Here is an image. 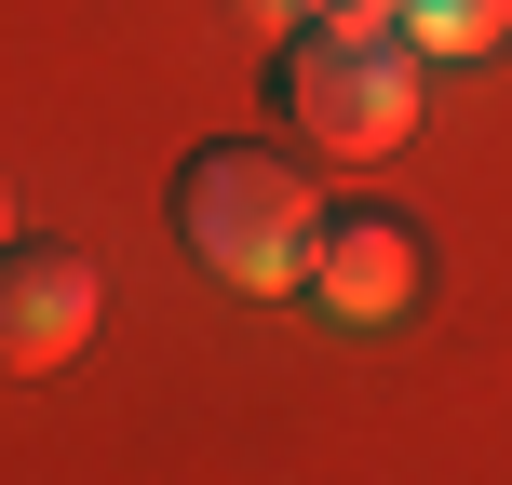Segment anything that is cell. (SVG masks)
Wrapping results in <instances>:
<instances>
[{
	"label": "cell",
	"mask_w": 512,
	"mask_h": 485,
	"mask_svg": "<svg viewBox=\"0 0 512 485\" xmlns=\"http://www.w3.org/2000/svg\"><path fill=\"white\" fill-rule=\"evenodd\" d=\"M283 122L337 162H391L418 135V41L405 27H351V14L283 27Z\"/></svg>",
	"instance_id": "cell-2"
},
{
	"label": "cell",
	"mask_w": 512,
	"mask_h": 485,
	"mask_svg": "<svg viewBox=\"0 0 512 485\" xmlns=\"http://www.w3.org/2000/svg\"><path fill=\"white\" fill-rule=\"evenodd\" d=\"M405 41H418V68H472L512 41V0H405Z\"/></svg>",
	"instance_id": "cell-5"
},
{
	"label": "cell",
	"mask_w": 512,
	"mask_h": 485,
	"mask_svg": "<svg viewBox=\"0 0 512 485\" xmlns=\"http://www.w3.org/2000/svg\"><path fill=\"white\" fill-rule=\"evenodd\" d=\"M108 324V283L81 243H0V364L14 378H54V364H81Z\"/></svg>",
	"instance_id": "cell-3"
},
{
	"label": "cell",
	"mask_w": 512,
	"mask_h": 485,
	"mask_svg": "<svg viewBox=\"0 0 512 485\" xmlns=\"http://www.w3.org/2000/svg\"><path fill=\"white\" fill-rule=\"evenodd\" d=\"M310 297L337 310V324H405L418 310V230L391 203H351L310 230Z\"/></svg>",
	"instance_id": "cell-4"
},
{
	"label": "cell",
	"mask_w": 512,
	"mask_h": 485,
	"mask_svg": "<svg viewBox=\"0 0 512 485\" xmlns=\"http://www.w3.org/2000/svg\"><path fill=\"white\" fill-rule=\"evenodd\" d=\"M310 230H324V203H310V176L297 162H270V149H189V176H176V243L203 256L230 297H283V283H310Z\"/></svg>",
	"instance_id": "cell-1"
},
{
	"label": "cell",
	"mask_w": 512,
	"mask_h": 485,
	"mask_svg": "<svg viewBox=\"0 0 512 485\" xmlns=\"http://www.w3.org/2000/svg\"><path fill=\"white\" fill-rule=\"evenodd\" d=\"M310 14H351V27H405V0H310Z\"/></svg>",
	"instance_id": "cell-7"
},
{
	"label": "cell",
	"mask_w": 512,
	"mask_h": 485,
	"mask_svg": "<svg viewBox=\"0 0 512 485\" xmlns=\"http://www.w3.org/2000/svg\"><path fill=\"white\" fill-rule=\"evenodd\" d=\"M0 243H14V189H0Z\"/></svg>",
	"instance_id": "cell-8"
},
{
	"label": "cell",
	"mask_w": 512,
	"mask_h": 485,
	"mask_svg": "<svg viewBox=\"0 0 512 485\" xmlns=\"http://www.w3.org/2000/svg\"><path fill=\"white\" fill-rule=\"evenodd\" d=\"M230 27H256V41H283V27H310V0H230Z\"/></svg>",
	"instance_id": "cell-6"
}]
</instances>
